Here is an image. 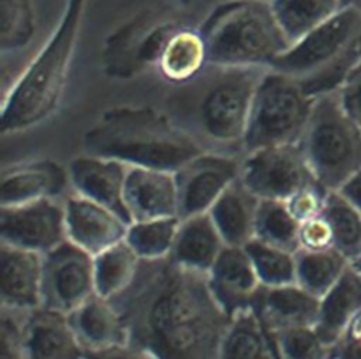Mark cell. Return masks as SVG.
Returning a JSON list of instances; mask_svg holds the SVG:
<instances>
[{"mask_svg":"<svg viewBox=\"0 0 361 359\" xmlns=\"http://www.w3.org/2000/svg\"><path fill=\"white\" fill-rule=\"evenodd\" d=\"M120 311L128 342L158 359H217L230 317L216 301L207 273L169 256L141 259L133 283L110 298Z\"/></svg>","mask_w":361,"mask_h":359,"instance_id":"obj_1","label":"cell"},{"mask_svg":"<svg viewBox=\"0 0 361 359\" xmlns=\"http://www.w3.org/2000/svg\"><path fill=\"white\" fill-rule=\"evenodd\" d=\"M1 52L24 48L35 32V15L31 0H0Z\"/></svg>","mask_w":361,"mask_h":359,"instance_id":"obj_35","label":"cell"},{"mask_svg":"<svg viewBox=\"0 0 361 359\" xmlns=\"http://www.w3.org/2000/svg\"><path fill=\"white\" fill-rule=\"evenodd\" d=\"M264 1H271V0H264Z\"/></svg>","mask_w":361,"mask_h":359,"instance_id":"obj_47","label":"cell"},{"mask_svg":"<svg viewBox=\"0 0 361 359\" xmlns=\"http://www.w3.org/2000/svg\"><path fill=\"white\" fill-rule=\"evenodd\" d=\"M180 1H182V3H188L189 0H180Z\"/></svg>","mask_w":361,"mask_h":359,"instance_id":"obj_46","label":"cell"},{"mask_svg":"<svg viewBox=\"0 0 361 359\" xmlns=\"http://www.w3.org/2000/svg\"><path fill=\"white\" fill-rule=\"evenodd\" d=\"M265 70L209 63L195 79L175 86L165 113L204 151L243 156L252 99Z\"/></svg>","mask_w":361,"mask_h":359,"instance_id":"obj_2","label":"cell"},{"mask_svg":"<svg viewBox=\"0 0 361 359\" xmlns=\"http://www.w3.org/2000/svg\"><path fill=\"white\" fill-rule=\"evenodd\" d=\"M361 311V277L350 265L337 283L320 297L316 331L333 346Z\"/></svg>","mask_w":361,"mask_h":359,"instance_id":"obj_25","label":"cell"},{"mask_svg":"<svg viewBox=\"0 0 361 359\" xmlns=\"http://www.w3.org/2000/svg\"><path fill=\"white\" fill-rule=\"evenodd\" d=\"M245 252L262 287H278L296 283L295 253L278 246L268 245L258 239H251Z\"/></svg>","mask_w":361,"mask_h":359,"instance_id":"obj_34","label":"cell"},{"mask_svg":"<svg viewBox=\"0 0 361 359\" xmlns=\"http://www.w3.org/2000/svg\"><path fill=\"white\" fill-rule=\"evenodd\" d=\"M141 258L124 241L93 256L94 290L99 296L114 298L134 280Z\"/></svg>","mask_w":361,"mask_h":359,"instance_id":"obj_28","label":"cell"},{"mask_svg":"<svg viewBox=\"0 0 361 359\" xmlns=\"http://www.w3.org/2000/svg\"><path fill=\"white\" fill-rule=\"evenodd\" d=\"M1 307L32 311L42 306V255L0 244Z\"/></svg>","mask_w":361,"mask_h":359,"instance_id":"obj_19","label":"cell"},{"mask_svg":"<svg viewBox=\"0 0 361 359\" xmlns=\"http://www.w3.org/2000/svg\"><path fill=\"white\" fill-rule=\"evenodd\" d=\"M179 224V217L134 221L128 225L126 242L144 260L168 258L172 252Z\"/></svg>","mask_w":361,"mask_h":359,"instance_id":"obj_33","label":"cell"},{"mask_svg":"<svg viewBox=\"0 0 361 359\" xmlns=\"http://www.w3.org/2000/svg\"><path fill=\"white\" fill-rule=\"evenodd\" d=\"M316 97L302 84L274 69L262 75L251 104L244 153L272 145L298 144L307 125Z\"/></svg>","mask_w":361,"mask_h":359,"instance_id":"obj_8","label":"cell"},{"mask_svg":"<svg viewBox=\"0 0 361 359\" xmlns=\"http://www.w3.org/2000/svg\"><path fill=\"white\" fill-rule=\"evenodd\" d=\"M296 284L316 297H323L343 276L351 262L337 249L295 252Z\"/></svg>","mask_w":361,"mask_h":359,"instance_id":"obj_29","label":"cell"},{"mask_svg":"<svg viewBox=\"0 0 361 359\" xmlns=\"http://www.w3.org/2000/svg\"><path fill=\"white\" fill-rule=\"evenodd\" d=\"M259 199L237 179L209 210L227 246H245L255 235Z\"/></svg>","mask_w":361,"mask_h":359,"instance_id":"obj_24","label":"cell"},{"mask_svg":"<svg viewBox=\"0 0 361 359\" xmlns=\"http://www.w3.org/2000/svg\"><path fill=\"white\" fill-rule=\"evenodd\" d=\"M240 180L259 200L282 201L317 182L299 142L245 152L241 158Z\"/></svg>","mask_w":361,"mask_h":359,"instance_id":"obj_9","label":"cell"},{"mask_svg":"<svg viewBox=\"0 0 361 359\" xmlns=\"http://www.w3.org/2000/svg\"><path fill=\"white\" fill-rule=\"evenodd\" d=\"M209 63L269 69L290 42L269 1L223 0L204 20Z\"/></svg>","mask_w":361,"mask_h":359,"instance_id":"obj_5","label":"cell"},{"mask_svg":"<svg viewBox=\"0 0 361 359\" xmlns=\"http://www.w3.org/2000/svg\"><path fill=\"white\" fill-rule=\"evenodd\" d=\"M327 194L329 191L319 182H314L302 187L285 203L292 215L299 222H303L322 213Z\"/></svg>","mask_w":361,"mask_h":359,"instance_id":"obj_38","label":"cell"},{"mask_svg":"<svg viewBox=\"0 0 361 359\" xmlns=\"http://www.w3.org/2000/svg\"><path fill=\"white\" fill-rule=\"evenodd\" d=\"M124 204L131 222L179 217V200L175 172L130 166Z\"/></svg>","mask_w":361,"mask_h":359,"instance_id":"obj_17","label":"cell"},{"mask_svg":"<svg viewBox=\"0 0 361 359\" xmlns=\"http://www.w3.org/2000/svg\"><path fill=\"white\" fill-rule=\"evenodd\" d=\"M361 61V13L341 8L293 42L269 69L296 79L313 97L337 92Z\"/></svg>","mask_w":361,"mask_h":359,"instance_id":"obj_6","label":"cell"},{"mask_svg":"<svg viewBox=\"0 0 361 359\" xmlns=\"http://www.w3.org/2000/svg\"><path fill=\"white\" fill-rule=\"evenodd\" d=\"M178 27L172 20L152 17H138L121 27L106 44L107 72L111 76L130 77L147 66H157L168 38Z\"/></svg>","mask_w":361,"mask_h":359,"instance_id":"obj_13","label":"cell"},{"mask_svg":"<svg viewBox=\"0 0 361 359\" xmlns=\"http://www.w3.org/2000/svg\"><path fill=\"white\" fill-rule=\"evenodd\" d=\"M299 145L327 191L340 190L361 170V125L345 111L337 92L316 97Z\"/></svg>","mask_w":361,"mask_h":359,"instance_id":"obj_7","label":"cell"},{"mask_svg":"<svg viewBox=\"0 0 361 359\" xmlns=\"http://www.w3.org/2000/svg\"><path fill=\"white\" fill-rule=\"evenodd\" d=\"M226 246L212 217L203 213L180 218L169 258L186 269L207 273Z\"/></svg>","mask_w":361,"mask_h":359,"instance_id":"obj_23","label":"cell"},{"mask_svg":"<svg viewBox=\"0 0 361 359\" xmlns=\"http://www.w3.org/2000/svg\"><path fill=\"white\" fill-rule=\"evenodd\" d=\"M241 155L203 151L175 172L179 218L209 213L219 197L240 179Z\"/></svg>","mask_w":361,"mask_h":359,"instance_id":"obj_11","label":"cell"},{"mask_svg":"<svg viewBox=\"0 0 361 359\" xmlns=\"http://www.w3.org/2000/svg\"><path fill=\"white\" fill-rule=\"evenodd\" d=\"M337 93L345 111L361 125V61L348 73Z\"/></svg>","mask_w":361,"mask_h":359,"instance_id":"obj_40","label":"cell"},{"mask_svg":"<svg viewBox=\"0 0 361 359\" xmlns=\"http://www.w3.org/2000/svg\"><path fill=\"white\" fill-rule=\"evenodd\" d=\"M338 191H341L361 213V170L353 176Z\"/></svg>","mask_w":361,"mask_h":359,"instance_id":"obj_42","label":"cell"},{"mask_svg":"<svg viewBox=\"0 0 361 359\" xmlns=\"http://www.w3.org/2000/svg\"><path fill=\"white\" fill-rule=\"evenodd\" d=\"M217 359H278L272 338L255 308L230 318Z\"/></svg>","mask_w":361,"mask_h":359,"instance_id":"obj_27","label":"cell"},{"mask_svg":"<svg viewBox=\"0 0 361 359\" xmlns=\"http://www.w3.org/2000/svg\"><path fill=\"white\" fill-rule=\"evenodd\" d=\"M207 282L216 301L230 318L255 308L262 289L244 246H226L207 272Z\"/></svg>","mask_w":361,"mask_h":359,"instance_id":"obj_15","label":"cell"},{"mask_svg":"<svg viewBox=\"0 0 361 359\" xmlns=\"http://www.w3.org/2000/svg\"><path fill=\"white\" fill-rule=\"evenodd\" d=\"M82 144L85 153L169 172L204 151L166 113L145 106L104 111L85 132Z\"/></svg>","mask_w":361,"mask_h":359,"instance_id":"obj_3","label":"cell"},{"mask_svg":"<svg viewBox=\"0 0 361 359\" xmlns=\"http://www.w3.org/2000/svg\"><path fill=\"white\" fill-rule=\"evenodd\" d=\"M300 222L282 200H259L254 239L289 252L299 251Z\"/></svg>","mask_w":361,"mask_h":359,"instance_id":"obj_32","label":"cell"},{"mask_svg":"<svg viewBox=\"0 0 361 359\" xmlns=\"http://www.w3.org/2000/svg\"><path fill=\"white\" fill-rule=\"evenodd\" d=\"M269 3L290 45L343 8L341 0H271Z\"/></svg>","mask_w":361,"mask_h":359,"instance_id":"obj_30","label":"cell"},{"mask_svg":"<svg viewBox=\"0 0 361 359\" xmlns=\"http://www.w3.org/2000/svg\"><path fill=\"white\" fill-rule=\"evenodd\" d=\"M128 168L111 158L83 153L71 160L68 173L73 193L114 210L131 224L124 204Z\"/></svg>","mask_w":361,"mask_h":359,"instance_id":"obj_16","label":"cell"},{"mask_svg":"<svg viewBox=\"0 0 361 359\" xmlns=\"http://www.w3.org/2000/svg\"><path fill=\"white\" fill-rule=\"evenodd\" d=\"M207 65V46L202 32L179 25L168 38L157 68L165 80L180 86L195 79Z\"/></svg>","mask_w":361,"mask_h":359,"instance_id":"obj_26","label":"cell"},{"mask_svg":"<svg viewBox=\"0 0 361 359\" xmlns=\"http://www.w3.org/2000/svg\"><path fill=\"white\" fill-rule=\"evenodd\" d=\"M85 359H158L149 351L134 344H121L104 349L87 351Z\"/></svg>","mask_w":361,"mask_h":359,"instance_id":"obj_41","label":"cell"},{"mask_svg":"<svg viewBox=\"0 0 361 359\" xmlns=\"http://www.w3.org/2000/svg\"><path fill=\"white\" fill-rule=\"evenodd\" d=\"M66 239L62 199L3 206L0 210V244L44 255Z\"/></svg>","mask_w":361,"mask_h":359,"instance_id":"obj_12","label":"cell"},{"mask_svg":"<svg viewBox=\"0 0 361 359\" xmlns=\"http://www.w3.org/2000/svg\"><path fill=\"white\" fill-rule=\"evenodd\" d=\"M28 313L1 307V359H30L25 345Z\"/></svg>","mask_w":361,"mask_h":359,"instance_id":"obj_37","label":"cell"},{"mask_svg":"<svg viewBox=\"0 0 361 359\" xmlns=\"http://www.w3.org/2000/svg\"><path fill=\"white\" fill-rule=\"evenodd\" d=\"M278 359H331L333 346L327 345L314 327H298L269 334Z\"/></svg>","mask_w":361,"mask_h":359,"instance_id":"obj_36","label":"cell"},{"mask_svg":"<svg viewBox=\"0 0 361 359\" xmlns=\"http://www.w3.org/2000/svg\"><path fill=\"white\" fill-rule=\"evenodd\" d=\"M94 290L93 255L65 241L42 255V306L71 314Z\"/></svg>","mask_w":361,"mask_h":359,"instance_id":"obj_10","label":"cell"},{"mask_svg":"<svg viewBox=\"0 0 361 359\" xmlns=\"http://www.w3.org/2000/svg\"><path fill=\"white\" fill-rule=\"evenodd\" d=\"M85 0H68L59 25L3 101L1 132H17L47 120L62 96Z\"/></svg>","mask_w":361,"mask_h":359,"instance_id":"obj_4","label":"cell"},{"mask_svg":"<svg viewBox=\"0 0 361 359\" xmlns=\"http://www.w3.org/2000/svg\"><path fill=\"white\" fill-rule=\"evenodd\" d=\"M343 335H347L361 344V311L354 317V320L351 321V324L348 325V328Z\"/></svg>","mask_w":361,"mask_h":359,"instance_id":"obj_43","label":"cell"},{"mask_svg":"<svg viewBox=\"0 0 361 359\" xmlns=\"http://www.w3.org/2000/svg\"><path fill=\"white\" fill-rule=\"evenodd\" d=\"M320 298L299 284L262 287L255 310L268 334L298 327H314Z\"/></svg>","mask_w":361,"mask_h":359,"instance_id":"obj_21","label":"cell"},{"mask_svg":"<svg viewBox=\"0 0 361 359\" xmlns=\"http://www.w3.org/2000/svg\"><path fill=\"white\" fill-rule=\"evenodd\" d=\"M333 248V235L329 222L322 215L300 222L299 227V249L322 251Z\"/></svg>","mask_w":361,"mask_h":359,"instance_id":"obj_39","label":"cell"},{"mask_svg":"<svg viewBox=\"0 0 361 359\" xmlns=\"http://www.w3.org/2000/svg\"><path fill=\"white\" fill-rule=\"evenodd\" d=\"M63 201L68 241L90 255L126 239L130 222L114 210L73 191Z\"/></svg>","mask_w":361,"mask_h":359,"instance_id":"obj_14","label":"cell"},{"mask_svg":"<svg viewBox=\"0 0 361 359\" xmlns=\"http://www.w3.org/2000/svg\"><path fill=\"white\" fill-rule=\"evenodd\" d=\"M351 266L357 270V273H358L360 277H361V253H360V256H358L355 260L351 262Z\"/></svg>","mask_w":361,"mask_h":359,"instance_id":"obj_45","label":"cell"},{"mask_svg":"<svg viewBox=\"0 0 361 359\" xmlns=\"http://www.w3.org/2000/svg\"><path fill=\"white\" fill-rule=\"evenodd\" d=\"M68 315L86 352L128 342V332L120 311L110 298L97 293Z\"/></svg>","mask_w":361,"mask_h":359,"instance_id":"obj_22","label":"cell"},{"mask_svg":"<svg viewBox=\"0 0 361 359\" xmlns=\"http://www.w3.org/2000/svg\"><path fill=\"white\" fill-rule=\"evenodd\" d=\"M322 215L329 222L333 248L350 262L361 253V213L338 190L329 191Z\"/></svg>","mask_w":361,"mask_h":359,"instance_id":"obj_31","label":"cell"},{"mask_svg":"<svg viewBox=\"0 0 361 359\" xmlns=\"http://www.w3.org/2000/svg\"><path fill=\"white\" fill-rule=\"evenodd\" d=\"M25 345L30 359H85L86 349L80 344L69 315L47 307L27 314Z\"/></svg>","mask_w":361,"mask_h":359,"instance_id":"obj_20","label":"cell"},{"mask_svg":"<svg viewBox=\"0 0 361 359\" xmlns=\"http://www.w3.org/2000/svg\"><path fill=\"white\" fill-rule=\"evenodd\" d=\"M68 184L69 173L61 163L51 159L23 162L3 172L0 207L61 199Z\"/></svg>","mask_w":361,"mask_h":359,"instance_id":"obj_18","label":"cell"},{"mask_svg":"<svg viewBox=\"0 0 361 359\" xmlns=\"http://www.w3.org/2000/svg\"><path fill=\"white\" fill-rule=\"evenodd\" d=\"M343 8H353L361 13V0H341Z\"/></svg>","mask_w":361,"mask_h":359,"instance_id":"obj_44","label":"cell"}]
</instances>
